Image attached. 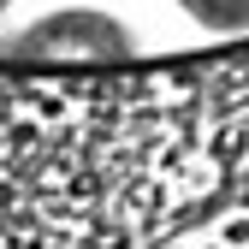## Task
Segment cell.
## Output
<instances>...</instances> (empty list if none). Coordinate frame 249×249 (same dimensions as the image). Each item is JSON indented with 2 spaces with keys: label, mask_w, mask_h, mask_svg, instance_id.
<instances>
[{
  "label": "cell",
  "mask_w": 249,
  "mask_h": 249,
  "mask_svg": "<svg viewBox=\"0 0 249 249\" xmlns=\"http://www.w3.org/2000/svg\"><path fill=\"white\" fill-rule=\"evenodd\" d=\"M0 66L24 71H119L137 66V36L131 24L101 12V6H59L18 36H0Z\"/></svg>",
  "instance_id": "6da1fadb"
},
{
  "label": "cell",
  "mask_w": 249,
  "mask_h": 249,
  "mask_svg": "<svg viewBox=\"0 0 249 249\" xmlns=\"http://www.w3.org/2000/svg\"><path fill=\"white\" fill-rule=\"evenodd\" d=\"M6 12H12V0H0V18H6Z\"/></svg>",
  "instance_id": "3957f363"
},
{
  "label": "cell",
  "mask_w": 249,
  "mask_h": 249,
  "mask_svg": "<svg viewBox=\"0 0 249 249\" xmlns=\"http://www.w3.org/2000/svg\"><path fill=\"white\" fill-rule=\"evenodd\" d=\"M178 12L208 36H249V0H178Z\"/></svg>",
  "instance_id": "7a4b0ae2"
}]
</instances>
